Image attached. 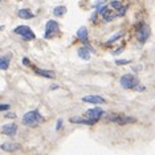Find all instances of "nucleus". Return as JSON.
Wrapping results in <instances>:
<instances>
[{
  "instance_id": "nucleus-7",
  "label": "nucleus",
  "mask_w": 155,
  "mask_h": 155,
  "mask_svg": "<svg viewBox=\"0 0 155 155\" xmlns=\"http://www.w3.org/2000/svg\"><path fill=\"white\" fill-rule=\"evenodd\" d=\"M102 115H103V110L101 107H94V109H89L86 112V117L89 119H93L94 122H98Z\"/></svg>"
},
{
  "instance_id": "nucleus-13",
  "label": "nucleus",
  "mask_w": 155,
  "mask_h": 155,
  "mask_svg": "<svg viewBox=\"0 0 155 155\" xmlns=\"http://www.w3.org/2000/svg\"><path fill=\"white\" fill-rule=\"evenodd\" d=\"M77 37H78L81 41L87 43V39H89V33H87V29L85 27H81V28L77 31Z\"/></svg>"
},
{
  "instance_id": "nucleus-9",
  "label": "nucleus",
  "mask_w": 155,
  "mask_h": 155,
  "mask_svg": "<svg viewBox=\"0 0 155 155\" xmlns=\"http://www.w3.org/2000/svg\"><path fill=\"white\" fill-rule=\"evenodd\" d=\"M82 102L93 103V105H101V103H105L106 101L105 98H102L100 96H86V97H82Z\"/></svg>"
},
{
  "instance_id": "nucleus-20",
  "label": "nucleus",
  "mask_w": 155,
  "mask_h": 155,
  "mask_svg": "<svg viewBox=\"0 0 155 155\" xmlns=\"http://www.w3.org/2000/svg\"><path fill=\"white\" fill-rule=\"evenodd\" d=\"M62 119H59V121H57V125H56V130H60V129H61V126H62Z\"/></svg>"
},
{
  "instance_id": "nucleus-19",
  "label": "nucleus",
  "mask_w": 155,
  "mask_h": 155,
  "mask_svg": "<svg viewBox=\"0 0 155 155\" xmlns=\"http://www.w3.org/2000/svg\"><path fill=\"white\" fill-rule=\"evenodd\" d=\"M117 65H126V64H130V60H115Z\"/></svg>"
},
{
  "instance_id": "nucleus-5",
  "label": "nucleus",
  "mask_w": 155,
  "mask_h": 155,
  "mask_svg": "<svg viewBox=\"0 0 155 155\" xmlns=\"http://www.w3.org/2000/svg\"><path fill=\"white\" fill-rule=\"evenodd\" d=\"M150 36V28L147 24H144V23H141L139 25H138V29H137V39L139 43H146L147 39H149Z\"/></svg>"
},
{
  "instance_id": "nucleus-1",
  "label": "nucleus",
  "mask_w": 155,
  "mask_h": 155,
  "mask_svg": "<svg viewBox=\"0 0 155 155\" xmlns=\"http://www.w3.org/2000/svg\"><path fill=\"white\" fill-rule=\"evenodd\" d=\"M44 122V117L39 113V110H31V112L25 113L23 117V123L29 127H36Z\"/></svg>"
},
{
  "instance_id": "nucleus-17",
  "label": "nucleus",
  "mask_w": 155,
  "mask_h": 155,
  "mask_svg": "<svg viewBox=\"0 0 155 155\" xmlns=\"http://www.w3.org/2000/svg\"><path fill=\"white\" fill-rule=\"evenodd\" d=\"M65 13H66V7H64V5H57L53 9V15L55 16H62Z\"/></svg>"
},
{
  "instance_id": "nucleus-21",
  "label": "nucleus",
  "mask_w": 155,
  "mask_h": 155,
  "mask_svg": "<svg viewBox=\"0 0 155 155\" xmlns=\"http://www.w3.org/2000/svg\"><path fill=\"white\" fill-rule=\"evenodd\" d=\"M9 109V105H0V112H5Z\"/></svg>"
},
{
  "instance_id": "nucleus-23",
  "label": "nucleus",
  "mask_w": 155,
  "mask_h": 155,
  "mask_svg": "<svg viewBox=\"0 0 155 155\" xmlns=\"http://www.w3.org/2000/svg\"><path fill=\"white\" fill-rule=\"evenodd\" d=\"M5 117H7V118H9V117L13 118V117H15V114H5Z\"/></svg>"
},
{
  "instance_id": "nucleus-22",
  "label": "nucleus",
  "mask_w": 155,
  "mask_h": 155,
  "mask_svg": "<svg viewBox=\"0 0 155 155\" xmlns=\"http://www.w3.org/2000/svg\"><path fill=\"white\" fill-rule=\"evenodd\" d=\"M23 62H24L25 65H28V64H29V62H28V59H27V57H24V59H23Z\"/></svg>"
},
{
  "instance_id": "nucleus-12",
  "label": "nucleus",
  "mask_w": 155,
  "mask_h": 155,
  "mask_svg": "<svg viewBox=\"0 0 155 155\" xmlns=\"http://www.w3.org/2000/svg\"><path fill=\"white\" fill-rule=\"evenodd\" d=\"M0 149L4 150V151H8V153H13V151H17L20 149V144H16V143H3L0 146Z\"/></svg>"
},
{
  "instance_id": "nucleus-16",
  "label": "nucleus",
  "mask_w": 155,
  "mask_h": 155,
  "mask_svg": "<svg viewBox=\"0 0 155 155\" xmlns=\"http://www.w3.org/2000/svg\"><path fill=\"white\" fill-rule=\"evenodd\" d=\"M9 66V56L0 57V70H7Z\"/></svg>"
},
{
  "instance_id": "nucleus-15",
  "label": "nucleus",
  "mask_w": 155,
  "mask_h": 155,
  "mask_svg": "<svg viewBox=\"0 0 155 155\" xmlns=\"http://www.w3.org/2000/svg\"><path fill=\"white\" fill-rule=\"evenodd\" d=\"M19 16L21 19H25V20H28V19H32L33 16V12L31 11V9H27V8H24V9H20L19 11Z\"/></svg>"
},
{
  "instance_id": "nucleus-6",
  "label": "nucleus",
  "mask_w": 155,
  "mask_h": 155,
  "mask_svg": "<svg viewBox=\"0 0 155 155\" xmlns=\"http://www.w3.org/2000/svg\"><path fill=\"white\" fill-rule=\"evenodd\" d=\"M107 119L112 121V122H114V123H118V125H127V123L135 122V118L123 115V114H113V115L107 117Z\"/></svg>"
},
{
  "instance_id": "nucleus-14",
  "label": "nucleus",
  "mask_w": 155,
  "mask_h": 155,
  "mask_svg": "<svg viewBox=\"0 0 155 155\" xmlns=\"http://www.w3.org/2000/svg\"><path fill=\"white\" fill-rule=\"evenodd\" d=\"M36 74L39 76H43V77H46V78H55V72L52 70H48V69H35Z\"/></svg>"
},
{
  "instance_id": "nucleus-2",
  "label": "nucleus",
  "mask_w": 155,
  "mask_h": 155,
  "mask_svg": "<svg viewBox=\"0 0 155 155\" xmlns=\"http://www.w3.org/2000/svg\"><path fill=\"white\" fill-rule=\"evenodd\" d=\"M119 84L123 89H135L137 85H139V81H138V78L134 74L127 73V74H123L121 77Z\"/></svg>"
},
{
  "instance_id": "nucleus-3",
  "label": "nucleus",
  "mask_w": 155,
  "mask_h": 155,
  "mask_svg": "<svg viewBox=\"0 0 155 155\" xmlns=\"http://www.w3.org/2000/svg\"><path fill=\"white\" fill-rule=\"evenodd\" d=\"M13 32H15L16 35H20L24 40H27V41H32V40L36 39V35L33 33V31L29 28L28 25H19V27H16Z\"/></svg>"
},
{
  "instance_id": "nucleus-18",
  "label": "nucleus",
  "mask_w": 155,
  "mask_h": 155,
  "mask_svg": "<svg viewBox=\"0 0 155 155\" xmlns=\"http://www.w3.org/2000/svg\"><path fill=\"white\" fill-rule=\"evenodd\" d=\"M122 35H123L122 32H119V33H117V35H114L113 37H110V40H107L106 44H112V43H114V41H117L118 39H121V37H122Z\"/></svg>"
},
{
  "instance_id": "nucleus-4",
  "label": "nucleus",
  "mask_w": 155,
  "mask_h": 155,
  "mask_svg": "<svg viewBox=\"0 0 155 155\" xmlns=\"http://www.w3.org/2000/svg\"><path fill=\"white\" fill-rule=\"evenodd\" d=\"M59 29H60L59 23L55 21V20H49V21H46V24H45V35H44V37L52 39L56 33H59Z\"/></svg>"
},
{
  "instance_id": "nucleus-10",
  "label": "nucleus",
  "mask_w": 155,
  "mask_h": 155,
  "mask_svg": "<svg viewBox=\"0 0 155 155\" xmlns=\"http://www.w3.org/2000/svg\"><path fill=\"white\" fill-rule=\"evenodd\" d=\"M77 55L81 60L84 61H89L90 60V49L89 48H85V46H81V48L77 49Z\"/></svg>"
},
{
  "instance_id": "nucleus-11",
  "label": "nucleus",
  "mask_w": 155,
  "mask_h": 155,
  "mask_svg": "<svg viewBox=\"0 0 155 155\" xmlns=\"http://www.w3.org/2000/svg\"><path fill=\"white\" fill-rule=\"evenodd\" d=\"M70 122L72 123H80V125H94L93 119H89V118H84V117H72L70 118Z\"/></svg>"
},
{
  "instance_id": "nucleus-8",
  "label": "nucleus",
  "mask_w": 155,
  "mask_h": 155,
  "mask_svg": "<svg viewBox=\"0 0 155 155\" xmlns=\"http://www.w3.org/2000/svg\"><path fill=\"white\" fill-rule=\"evenodd\" d=\"M2 133L4 134V135H8V137H15L16 133H17V126H16V123L4 125L2 129Z\"/></svg>"
},
{
  "instance_id": "nucleus-24",
  "label": "nucleus",
  "mask_w": 155,
  "mask_h": 155,
  "mask_svg": "<svg viewBox=\"0 0 155 155\" xmlns=\"http://www.w3.org/2000/svg\"><path fill=\"white\" fill-rule=\"evenodd\" d=\"M50 89H52V90H55V89H57V85H53V86H50Z\"/></svg>"
}]
</instances>
